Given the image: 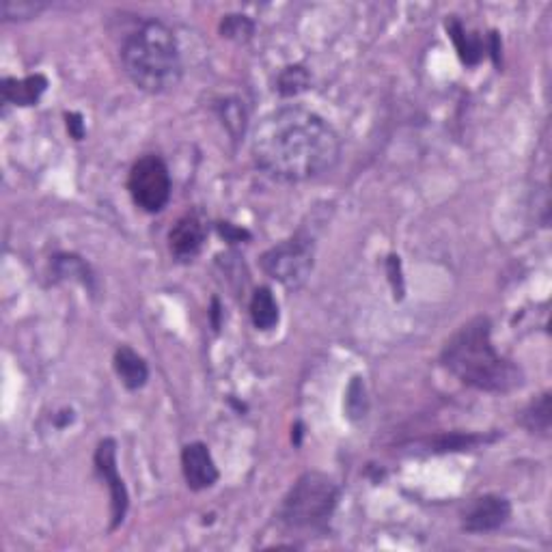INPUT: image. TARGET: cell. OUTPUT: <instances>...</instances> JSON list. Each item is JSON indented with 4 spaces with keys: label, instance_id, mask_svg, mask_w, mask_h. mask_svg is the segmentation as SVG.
Returning a JSON list of instances; mask_svg holds the SVG:
<instances>
[{
    "label": "cell",
    "instance_id": "8",
    "mask_svg": "<svg viewBox=\"0 0 552 552\" xmlns=\"http://www.w3.org/2000/svg\"><path fill=\"white\" fill-rule=\"evenodd\" d=\"M511 503L498 494H483L466 505L462 511V528L466 533H492L508 525Z\"/></svg>",
    "mask_w": 552,
    "mask_h": 552
},
{
    "label": "cell",
    "instance_id": "19",
    "mask_svg": "<svg viewBox=\"0 0 552 552\" xmlns=\"http://www.w3.org/2000/svg\"><path fill=\"white\" fill-rule=\"evenodd\" d=\"M252 33H255V22H252L251 17L240 15V14H232V15L222 17V22H221L222 37L233 39V42H238V44H244L252 37Z\"/></svg>",
    "mask_w": 552,
    "mask_h": 552
},
{
    "label": "cell",
    "instance_id": "14",
    "mask_svg": "<svg viewBox=\"0 0 552 552\" xmlns=\"http://www.w3.org/2000/svg\"><path fill=\"white\" fill-rule=\"evenodd\" d=\"M550 423H552V408H550V393L539 395L533 399L525 410L520 412V425L528 434H537L548 439L550 436Z\"/></svg>",
    "mask_w": 552,
    "mask_h": 552
},
{
    "label": "cell",
    "instance_id": "3",
    "mask_svg": "<svg viewBox=\"0 0 552 552\" xmlns=\"http://www.w3.org/2000/svg\"><path fill=\"white\" fill-rule=\"evenodd\" d=\"M119 56L130 83L149 95L169 94L180 84L183 74L180 45L164 22H141L125 34Z\"/></svg>",
    "mask_w": 552,
    "mask_h": 552
},
{
    "label": "cell",
    "instance_id": "13",
    "mask_svg": "<svg viewBox=\"0 0 552 552\" xmlns=\"http://www.w3.org/2000/svg\"><path fill=\"white\" fill-rule=\"evenodd\" d=\"M279 302L270 287H259L251 298V320L257 330H272L279 324Z\"/></svg>",
    "mask_w": 552,
    "mask_h": 552
},
{
    "label": "cell",
    "instance_id": "11",
    "mask_svg": "<svg viewBox=\"0 0 552 552\" xmlns=\"http://www.w3.org/2000/svg\"><path fill=\"white\" fill-rule=\"evenodd\" d=\"M48 89V78L44 74H34V76L28 78H5L3 86V100L7 104H15V106H34L42 95Z\"/></svg>",
    "mask_w": 552,
    "mask_h": 552
},
{
    "label": "cell",
    "instance_id": "18",
    "mask_svg": "<svg viewBox=\"0 0 552 552\" xmlns=\"http://www.w3.org/2000/svg\"><path fill=\"white\" fill-rule=\"evenodd\" d=\"M44 9H48L45 3H33V0H3L0 3V15L5 22H22L37 17Z\"/></svg>",
    "mask_w": 552,
    "mask_h": 552
},
{
    "label": "cell",
    "instance_id": "10",
    "mask_svg": "<svg viewBox=\"0 0 552 552\" xmlns=\"http://www.w3.org/2000/svg\"><path fill=\"white\" fill-rule=\"evenodd\" d=\"M182 473L188 488L194 492L207 490L218 481V466L205 442H190L182 451Z\"/></svg>",
    "mask_w": 552,
    "mask_h": 552
},
{
    "label": "cell",
    "instance_id": "4",
    "mask_svg": "<svg viewBox=\"0 0 552 552\" xmlns=\"http://www.w3.org/2000/svg\"><path fill=\"white\" fill-rule=\"evenodd\" d=\"M339 503V488L324 473H304L285 494L279 522L287 531H318L330 520Z\"/></svg>",
    "mask_w": 552,
    "mask_h": 552
},
{
    "label": "cell",
    "instance_id": "24",
    "mask_svg": "<svg viewBox=\"0 0 552 552\" xmlns=\"http://www.w3.org/2000/svg\"><path fill=\"white\" fill-rule=\"evenodd\" d=\"M65 123H67V132H69V134H72V138H76V141H83V138H84L83 114L67 113L65 114Z\"/></svg>",
    "mask_w": 552,
    "mask_h": 552
},
{
    "label": "cell",
    "instance_id": "21",
    "mask_svg": "<svg viewBox=\"0 0 552 552\" xmlns=\"http://www.w3.org/2000/svg\"><path fill=\"white\" fill-rule=\"evenodd\" d=\"M345 408H348V417L350 419H362L367 412V393H365V384H362L360 378H354L352 384L348 389V397H345Z\"/></svg>",
    "mask_w": 552,
    "mask_h": 552
},
{
    "label": "cell",
    "instance_id": "25",
    "mask_svg": "<svg viewBox=\"0 0 552 552\" xmlns=\"http://www.w3.org/2000/svg\"><path fill=\"white\" fill-rule=\"evenodd\" d=\"M218 315H221V302H218V298L212 301V320H214V328L218 330V326H221V321H218Z\"/></svg>",
    "mask_w": 552,
    "mask_h": 552
},
{
    "label": "cell",
    "instance_id": "2",
    "mask_svg": "<svg viewBox=\"0 0 552 552\" xmlns=\"http://www.w3.org/2000/svg\"><path fill=\"white\" fill-rule=\"evenodd\" d=\"M440 360L459 382L483 393H511L525 384L520 367L497 352L492 324L483 315L468 320L453 332L442 348Z\"/></svg>",
    "mask_w": 552,
    "mask_h": 552
},
{
    "label": "cell",
    "instance_id": "15",
    "mask_svg": "<svg viewBox=\"0 0 552 552\" xmlns=\"http://www.w3.org/2000/svg\"><path fill=\"white\" fill-rule=\"evenodd\" d=\"M447 31L451 42L456 44L459 59H462L466 65H477L483 54L481 39L477 37V34L466 31V26L459 20H456V17H451V20L447 22Z\"/></svg>",
    "mask_w": 552,
    "mask_h": 552
},
{
    "label": "cell",
    "instance_id": "17",
    "mask_svg": "<svg viewBox=\"0 0 552 552\" xmlns=\"http://www.w3.org/2000/svg\"><path fill=\"white\" fill-rule=\"evenodd\" d=\"M310 86V74L302 65H290L276 78V91L283 97H293Z\"/></svg>",
    "mask_w": 552,
    "mask_h": 552
},
{
    "label": "cell",
    "instance_id": "16",
    "mask_svg": "<svg viewBox=\"0 0 552 552\" xmlns=\"http://www.w3.org/2000/svg\"><path fill=\"white\" fill-rule=\"evenodd\" d=\"M216 111L218 117L222 119L224 128L229 130V134H232L235 141H238L240 136H244L246 119H249L244 102H240L238 97H227V100H221L216 104Z\"/></svg>",
    "mask_w": 552,
    "mask_h": 552
},
{
    "label": "cell",
    "instance_id": "20",
    "mask_svg": "<svg viewBox=\"0 0 552 552\" xmlns=\"http://www.w3.org/2000/svg\"><path fill=\"white\" fill-rule=\"evenodd\" d=\"M54 268L59 276H67V279H78L83 285H91V272L89 266L83 259L76 255H61L54 259Z\"/></svg>",
    "mask_w": 552,
    "mask_h": 552
},
{
    "label": "cell",
    "instance_id": "12",
    "mask_svg": "<svg viewBox=\"0 0 552 552\" xmlns=\"http://www.w3.org/2000/svg\"><path fill=\"white\" fill-rule=\"evenodd\" d=\"M113 362L114 371H117L125 389L138 390L145 387L149 380V367L141 354H136L128 345H121V348H117V352H114Z\"/></svg>",
    "mask_w": 552,
    "mask_h": 552
},
{
    "label": "cell",
    "instance_id": "6",
    "mask_svg": "<svg viewBox=\"0 0 552 552\" xmlns=\"http://www.w3.org/2000/svg\"><path fill=\"white\" fill-rule=\"evenodd\" d=\"M128 192L136 207L147 214H160L171 201L172 182L169 166L160 155L138 158L128 172Z\"/></svg>",
    "mask_w": 552,
    "mask_h": 552
},
{
    "label": "cell",
    "instance_id": "1",
    "mask_svg": "<svg viewBox=\"0 0 552 552\" xmlns=\"http://www.w3.org/2000/svg\"><path fill=\"white\" fill-rule=\"evenodd\" d=\"M251 153L257 169L283 183L318 180L341 158V138L318 113L283 106L268 113L252 132Z\"/></svg>",
    "mask_w": 552,
    "mask_h": 552
},
{
    "label": "cell",
    "instance_id": "7",
    "mask_svg": "<svg viewBox=\"0 0 552 552\" xmlns=\"http://www.w3.org/2000/svg\"><path fill=\"white\" fill-rule=\"evenodd\" d=\"M94 464L95 473L100 475V479L106 483L108 492H111V528L114 531L123 522L130 505L128 490H125V483L117 470V442L113 439H104L95 448Z\"/></svg>",
    "mask_w": 552,
    "mask_h": 552
},
{
    "label": "cell",
    "instance_id": "22",
    "mask_svg": "<svg viewBox=\"0 0 552 552\" xmlns=\"http://www.w3.org/2000/svg\"><path fill=\"white\" fill-rule=\"evenodd\" d=\"M218 233L227 242H232V244H238L242 240H251V233L246 229L235 227L232 222H218Z\"/></svg>",
    "mask_w": 552,
    "mask_h": 552
},
{
    "label": "cell",
    "instance_id": "5",
    "mask_svg": "<svg viewBox=\"0 0 552 552\" xmlns=\"http://www.w3.org/2000/svg\"><path fill=\"white\" fill-rule=\"evenodd\" d=\"M315 266L313 238L296 233L261 255V268L287 290H301Z\"/></svg>",
    "mask_w": 552,
    "mask_h": 552
},
{
    "label": "cell",
    "instance_id": "9",
    "mask_svg": "<svg viewBox=\"0 0 552 552\" xmlns=\"http://www.w3.org/2000/svg\"><path fill=\"white\" fill-rule=\"evenodd\" d=\"M207 240V227L199 214H186L169 232V251L175 261L188 263L199 257Z\"/></svg>",
    "mask_w": 552,
    "mask_h": 552
},
{
    "label": "cell",
    "instance_id": "23",
    "mask_svg": "<svg viewBox=\"0 0 552 552\" xmlns=\"http://www.w3.org/2000/svg\"><path fill=\"white\" fill-rule=\"evenodd\" d=\"M389 274H390V283H393V290H395V296L401 298V293H404V279H401V270H399V257L390 255L389 257Z\"/></svg>",
    "mask_w": 552,
    "mask_h": 552
}]
</instances>
